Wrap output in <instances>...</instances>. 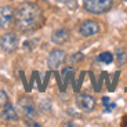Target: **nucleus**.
<instances>
[{
  "mask_svg": "<svg viewBox=\"0 0 127 127\" xmlns=\"http://www.w3.org/2000/svg\"><path fill=\"white\" fill-rule=\"evenodd\" d=\"M72 1H75V0H58V3H61V4H69Z\"/></svg>",
  "mask_w": 127,
  "mask_h": 127,
  "instance_id": "obj_16",
  "label": "nucleus"
},
{
  "mask_svg": "<svg viewBox=\"0 0 127 127\" xmlns=\"http://www.w3.org/2000/svg\"><path fill=\"white\" fill-rule=\"evenodd\" d=\"M124 1H127V0H124Z\"/></svg>",
  "mask_w": 127,
  "mask_h": 127,
  "instance_id": "obj_18",
  "label": "nucleus"
},
{
  "mask_svg": "<svg viewBox=\"0 0 127 127\" xmlns=\"http://www.w3.org/2000/svg\"><path fill=\"white\" fill-rule=\"evenodd\" d=\"M7 102H8V97H7L6 91L4 90H0V111H1V108H3Z\"/></svg>",
  "mask_w": 127,
  "mask_h": 127,
  "instance_id": "obj_14",
  "label": "nucleus"
},
{
  "mask_svg": "<svg viewBox=\"0 0 127 127\" xmlns=\"http://www.w3.org/2000/svg\"><path fill=\"white\" fill-rule=\"evenodd\" d=\"M97 60H98L99 62H104V64H111L112 61H113V54L106 51V53H102V54H99Z\"/></svg>",
  "mask_w": 127,
  "mask_h": 127,
  "instance_id": "obj_12",
  "label": "nucleus"
},
{
  "mask_svg": "<svg viewBox=\"0 0 127 127\" xmlns=\"http://www.w3.org/2000/svg\"><path fill=\"white\" fill-rule=\"evenodd\" d=\"M113 6L112 0H83V7L91 14L108 13Z\"/></svg>",
  "mask_w": 127,
  "mask_h": 127,
  "instance_id": "obj_2",
  "label": "nucleus"
},
{
  "mask_svg": "<svg viewBox=\"0 0 127 127\" xmlns=\"http://www.w3.org/2000/svg\"><path fill=\"white\" fill-rule=\"evenodd\" d=\"M66 60V54L64 50H60V48H55L53 50L48 54V58H47V65L50 69H58V68L62 65Z\"/></svg>",
  "mask_w": 127,
  "mask_h": 127,
  "instance_id": "obj_4",
  "label": "nucleus"
},
{
  "mask_svg": "<svg viewBox=\"0 0 127 127\" xmlns=\"http://www.w3.org/2000/svg\"><path fill=\"white\" fill-rule=\"evenodd\" d=\"M0 47L4 53H14L18 47V37H17L15 33L13 32H8L6 35L1 36V40H0Z\"/></svg>",
  "mask_w": 127,
  "mask_h": 127,
  "instance_id": "obj_3",
  "label": "nucleus"
},
{
  "mask_svg": "<svg viewBox=\"0 0 127 127\" xmlns=\"http://www.w3.org/2000/svg\"><path fill=\"white\" fill-rule=\"evenodd\" d=\"M18 105H19V109L22 111V113L25 115L26 118H35L36 106H35V102L32 101V98H29V97H21L18 101Z\"/></svg>",
  "mask_w": 127,
  "mask_h": 127,
  "instance_id": "obj_7",
  "label": "nucleus"
},
{
  "mask_svg": "<svg viewBox=\"0 0 127 127\" xmlns=\"http://www.w3.org/2000/svg\"><path fill=\"white\" fill-rule=\"evenodd\" d=\"M80 60H83V54H75L73 58H72V62H75V61H80Z\"/></svg>",
  "mask_w": 127,
  "mask_h": 127,
  "instance_id": "obj_15",
  "label": "nucleus"
},
{
  "mask_svg": "<svg viewBox=\"0 0 127 127\" xmlns=\"http://www.w3.org/2000/svg\"><path fill=\"white\" fill-rule=\"evenodd\" d=\"M1 118L7 122H15L17 119H18V113H17L15 108L11 105L10 101L1 108Z\"/></svg>",
  "mask_w": 127,
  "mask_h": 127,
  "instance_id": "obj_9",
  "label": "nucleus"
},
{
  "mask_svg": "<svg viewBox=\"0 0 127 127\" xmlns=\"http://www.w3.org/2000/svg\"><path fill=\"white\" fill-rule=\"evenodd\" d=\"M68 39H69V32L64 28L54 31L53 35H51V40H53V43H55V44H64V43L68 41Z\"/></svg>",
  "mask_w": 127,
  "mask_h": 127,
  "instance_id": "obj_10",
  "label": "nucleus"
},
{
  "mask_svg": "<svg viewBox=\"0 0 127 127\" xmlns=\"http://www.w3.org/2000/svg\"><path fill=\"white\" fill-rule=\"evenodd\" d=\"M26 126H35V127H40V124H39V123H35V122H28V123H26Z\"/></svg>",
  "mask_w": 127,
  "mask_h": 127,
  "instance_id": "obj_17",
  "label": "nucleus"
},
{
  "mask_svg": "<svg viewBox=\"0 0 127 127\" xmlns=\"http://www.w3.org/2000/svg\"><path fill=\"white\" fill-rule=\"evenodd\" d=\"M79 32L83 37H91V36H95L99 32V25L97 21H93V19H87L80 25Z\"/></svg>",
  "mask_w": 127,
  "mask_h": 127,
  "instance_id": "obj_6",
  "label": "nucleus"
},
{
  "mask_svg": "<svg viewBox=\"0 0 127 127\" xmlns=\"http://www.w3.org/2000/svg\"><path fill=\"white\" fill-rule=\"evenodd\" d=\"M15 18V11L11 6H4L0 8V28L7 29Z\"/></svg>",
  "mask_w": 127,
  "mask_h": 127,
  "instance_id": "obj_5",
  "label": "nucleus"
},
{
  "mask_svg": "<svg viewBox=\"0 0 127 127\" xmlns=\"http://www.w3.org/2000/svg\"><path fill=\"white\" fill-rule=\"evenodd\" d=\"M115 60H116V64H118L119 66H122V65L127 61L126 50L122 48V47H116V50H115Z\"/></svg>",
  "mask_w": 127,
  "mask_h": 127,
  "instance_id": "obj_11",
  "label": "nucleus"
},
{
  "mask_svg": "<svg viewBox=\"0 0 127 127\" xmlns=\"http://www.w3.org/2000/svg\"><path fill=\"white\" fill-rule=\"evenodd\" d=\"M102 104H104V106H105V112H111L112 109L116 106L113 102H111V99H109L108 97H104V98H102Z\"/></svg>",
  "mask_w": 127,
  "mask_h": 127,
  "instance_id": "obj_13",
  "label": "nucleus"
},
{
  "mask_svg": "<svg viewBox=\"0 0 127 127\" xmlns=\"http://www.w3.org/2000/svg\"><path fill=\"white\" fill-rule=\"evenodd\" d=\"M76 105L82 111L91 112L95 108V99L89 94H79L76 97Z\"/></svg>",
  "mask_w": 127,
  "mask_h": 127,
  "instance_id": "obj_8",
  "label": "nucleus"
},
{
  "mask_svg": "<svg viewBox=\"0 0 127 127\" xmlns=\"http://www.w3.org/2000/svg\"><path fill=\"white\" fill-rule=\"evenodd\" d=\"M44 22L43 11L36 3L25 1L15 10V25L21 32H32Z\"/></svg>",
  "mask_w": 127,
  "mask_h": 127,
  "instance_id": "obj_1",
  "label": "nucleus"
}]
</instances>
